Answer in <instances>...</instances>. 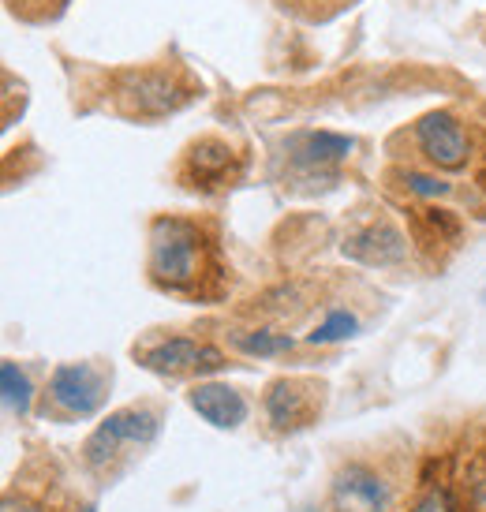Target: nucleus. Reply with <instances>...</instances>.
I'll list each match as a JSON object with an SVG mask.
<instances>
[{"label": "nucleus", "mask_w": 486, "mask_h": 512, "mask_svg": "<svg viewBox=\"0 0 486 512\" xmlns=\"http://www.w3.org/2000/svg\"><path fill=\"white\" fill-rule=\"evenodd\" d=\"M150 277L158 288L176 292V296H217L221 292V262H217V247L206 236V228L187 217H154Z\"/></svg>", "instance_id": "nucleus-1"}, {"label": "nucleus", "mask_w": 486, "mask_h": 512, "mask_svg": "<svg viewBox=\"0 0 486 512\" xmlns=\"http://www.w3.org/2000/svg\"><path fill=\"white\" fill-rule=\"evenodd\" d=\"M195 98H199V83L180 64H150L116 79V109L135 120L180 113Z\"/></svg>", "instance_id": "nucleus-2"}, {"label": "nucleus", "mask_w": 486, "mask_h": 512, "mask_svg": "<svg viewBox=\"0 0 486 512\" xmlns=\"http://www.w3.org/2000/svg\"><path fill=\"white\" fill-rule=\"evenodd\" d=\"M158 412L154 408H120L113 412L105 423H101L83 445V460L98 471L105 468L109 460H116L120 449H139V445H150L154 434H158Z\"/></svg>", "instance_id": "nucleus-3"}, {"label": "nucleus", "mask_w": 486, "mask_h": 512, "mask_svg": "<svg viewBox=\"0 0 486 512\" xmlns=\"http://www.w3.org/2000/svg\"><path fill=\"white\" fill-rule=\"evenodd\" d=\"M243 154L225 139H199L184 150L180 161V184L191 191H225L240 180Z\"/></svg>", "instance_id": "nucleus-4"}, {"label": "nucleus", "mask_w": 486, "mask_h": 512, "mask_svg": "<svg viewBox=\"0 0 486 512\" xmlns=\"http://www.w3.org/2000/svg\"><path fill=\"white\" fill-rule=\"evenodd\" d=\"M415 143H419V150H423L430 165H438V169L453 172L468 165V135H464L460 116L449 113V109L423 116L415 124Z\"/></svg>", "instance_id": "nucleus-5"}, {"label": "nucleus", "mask_w": 486, "mask_h": 512, "mask_svg": "<svg viewBox=\"0 0 486 512\" xmlns=\"http://www.w3.org/2000/svg\"><path fill=\"white\" fill-rule=\"evenodd\" d=\"M139 363L146 370H154V374H210V370H221L225 367V356L210 348V344H199L191 341V337H169V341H158L154 348H143V352H135Z\"/></svg>", "instance_id": "nucleus-6"}, {"label": "nucleus", "mask_w": 486, "mask_h": 512, "mask_svg": "<svg viewBox=\"0 0 486 512\" xmlns=\"http://www.w3.org/2000/svg\"><path fill=\"white\" fill-rule=\"evenodd\" d=\"M49 397L68 415L98 412L101 400H105V374L90 363H60L49 378Z\"/></svg>", "instance_id": "nucleus-7"}, {"label": "nucleus", "mask_w": 486, "mask_h": 512, "mask_svg": "<svg viewBox=\"0 0 486 512\" xmlns=\"http://www.w3.org/2000/svg\"><path fill=\"white\" fill-rule=\"evenodd\" d=\"M322 404V389L303 378H281L266 389V419L277 430H300L315 419Z\"/></svg>", "instance_id": "nucleus-8"}, {"label": "nucleus", "mask_w": 486, "mask_h": 512, "mask_svg": "<svg viewBox=\"0 0 486 512\" xmlns=\"http://www.w3.org/2000/svg\"><path fill=\"white\" fill-rule=\"evenodd\" d=\"M333 505L337 512H386L389 486L367 464H348L333 479Z\"/></svg>", "instance_id": "nucleus-9"}, {"label": "nucleus", "mask_w": 486, "mask_h": 512, "mask_svg": "<svg viewBox=\"0 0 486 512\" xmlns=\"http://www.w3.org/2000/svg\"><path fill=\"white\" fill-rule=\"evenodd\" d=\"M344 255L363 262V266H393L408 255V243L389 221H374L344 236Z\"/></svg>", "instance_id": "nucleus-10"}, {"label": "nucleus", "mask_w": 486, "mask_h": 512, "mask_svg": "<svg viewBox=\"0 0 486 512\" xmlns=\"http://www.w3.org/2000/svg\"><path fill=\"white\" fill-rule=\"evenodd\" d=\"M356 143L344 139V135H333V131H303L288 143V154H292V165L300 172H326L329 165H341L344 157H352Z\"/></svg>", "instance_id": "nucleus-11"}, {"label": "nucleus", "mask_w": 486, "mask_h": 512, "mask_svg": "<svg viewBox=\"0 0 486 512\" xmlns=\"http://www.w3.org/2000/svg\"><path fill=\"white\" fill-rule=\"evenodd\" d=\"M187 400H191V408L217 430H232L247 419V400H243V393L240 389H232V385L202 382L191 389V397Z\"/></svg>", "instance_id": "nucleus-12"}, {"label": "nucleus", "mask_w": 486, "mask_h": 512, "mask_svg": "<svg viewBox=\"0 0 486 512\" xmlns=\"http://www.w3.org/2000/svg\"><path fill=\"white\" fill-rule=\"evenodd\" d=\"M412 232L423 251H438V247H457L460 240V217L449 214V210H434V206H423V210H412Z\"/></svg>", "instance_id": "nucleus-13"}, {"label": "nucleus", "mask_w": 486, "mask_h": 512, "mask_svg": "<svg viewBox=\"0 0 486 512\" xmlns=\"http://www.w3.org/2000/svg\"><path fill=\"white\" fill-rule=\"evenodd\" d=\"M0 385H4V404L12 415H27L30 412V400H34V385H30L27 370L19 363H0Z\"/></svg>", "instance_id": "nucleus-14"}, {"label": "nucleus", "mask_w": 486, "mask_h": 512, "mask_svg": "<svg viewBox=\"0 0 486 512\" xmlns=\"http://www.w3.org/2000/svg\"><path fill=\"white\" fill-rule=\"evenodd\" d=\"M359 333V322L352 318L348 311H329L322 322L315 326V333L307 337L311 344H337V341H348V337H356Z\"/></svg>", "instance_id": "nucleus-15"}, {"label": "nucleus", "mask_w": 486, "mask_h": 512, "mask_svg": "<svg viewBox=\"0 0 486 512\" xmlns=\"http://www.w3.org/2000/svg\"><path fill=\"white\" fill-rule=\"evenodd\" d=\"M236 348L247 352V356H277V352H288V348H292V337L270 333V329H251V333H240V337H236Z\"/></svg>", "instance_id": "nucleus-16"}, {"label": "nucleus", "mask_w": 486, "mask_h": 512, "mask_svg": "<svg viewBox=\"0 0 486 512\" xmlns=\"http://www.w3.org/2000/svg\"><path fill=\"white\" fill-rule=\"evenodd\" d=\"M288 12H296L307 23H326L333 15H341L344 8H352L356 0H281Z\"/></svg>", "instance_id": "nucleus-17"}, {"label": "nucleus", "mask_w": 486, "mask_h": 512, "mask_svg": "<svg viewBox=\"0 0 486 512\" xmlns=\"http://www.w3.org/2000/svg\"><path fill=\"white\" fill-rule=\"evenodd\" d=\"M404 187L412 191V195H423V199H442V195H449V184L445 180H438V176H427V172H401Z\"/></svg>", "instance_id": "nucleus-18"}, {"label": "nucleus", "mask_w": 486, "mask_h": 512, "mask_svg": "<svg viewBox=\"0 0 486 512\" xmlns=\"http://www.w3.org/2000/svg\"><path fill=\"white\" fill-rule=\"evenodd\" d=\"M412 512H457V501L445 486H430L427 494L412 505Z\"/></svg>", "instance_id": "nucleus-19"}, {"label": "nucleus", "mask_w": 486, "mask_h": 512, "mask_svg": "<svg viewBox=\"0 0 486 512\" xmlns=\"http://www.w3.org/2000/svg\"><path fill=\"white\" fill-rule=\"evenodd\" d=\"M468 498H472L475 512H486V464L472 468V483H468Z\"/></svg>", "instance_id": "nucleus-20"}, {"label": "nucleus", "mask_w": 486, "mask_h": 512, "mask_svg": "<svg viewBox=\"0 0 486 512\" xmlns=\"http://www.w3.org/2000/svg\"><path fill=\"white\" fill-rule=\"evenodd\" d=\"M4 512H42L38 505H30V501H4Z\"/></svg>", "instance_id": "nucleus-21"}]
</instances>
